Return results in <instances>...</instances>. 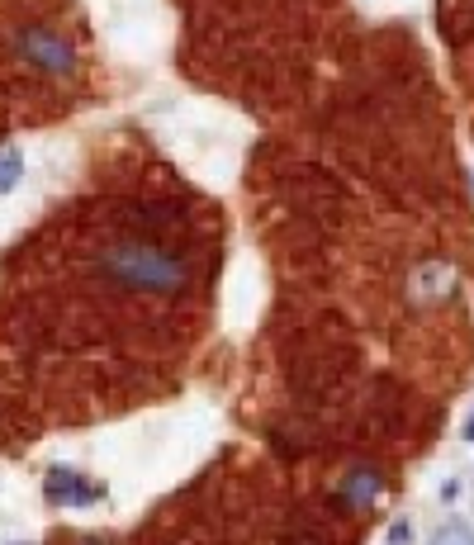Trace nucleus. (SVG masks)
I'll list each match as a JSON object with an SVG mask.
<instances>
[{"mask_svg": "<svg viewBox=\"0 0 474 545\" xmlns=\"http://www.w3.org/2000/svg\"><path fill=\"white\" fill-rule=\"evenodd\" d=\"M100 271L133 294H181L185 275H190L181 256H171L166 247H152V242H114V247H105Z\"/></svg>", "mask_w": 474, "mask_h": 545, "instance_id": "1", "label": "nucleus"}, {"mask_svg": "<svg viewBox=\"0 0 474 545\" xmlns=\"http://www.w3.org/2000/svg\"><path fill=\"white\" fill-rule=\"evenodd\" d=\"M43 493H48V503H53V508H91V503L105 498L100 484H91L81 470H67V465H53V470H48Z\"/></svg>", "mask_w": 474, "mask_h": 545, "instance_id": "2", "label": "nucleus"}, {"mask_svg": "<svg viewBox=\"0 0 474 545\" xmlns=\"http://www.w3.org/2000/svg\"><path fill=\"white\" fill-rule=\"evenodd\" d=\"M19 53L53 76H67L76 67V53L57 34H48V29H24V34H19Z\"/></svg>", "mask_w": 474, "mask_h": 545, "instance_id": "3", "label": "nucleus"}, {"mask_svg": "<svg viewBox=\"0 0 474 545\" xmlns=\"http://www.w3.org/2000/svg\"><path fill=\"white\" fill-rule=\"evenodd\" d=\"M460 285L456 266H446V261H427L413 271V304H441V299H451Z\"/></svg>", "mask_w": 474, "mask_h": 545, "instance_id": "4", "label": "nucleus"}, {"mask_svg": "<svg viewBox=\"0 0 474 545\" xmlns=\"http://www.w3.org/2000/svg\"><path fill=\"white\" fill-rule=\"evenodd\" d=\"M24 181V152L19 147H0V200Z\"/></svg>", "mask_w": 474, "mask_h": 545, "instance_id": "5", "label": "nucleus"}, {"mask_svg": "<svg viewBox=\"0 0 474 545\" xmlns=\"http://www.w3.org/2000/svg\"><path fill=\"white\" fill-rule=\"evenodd\" d=\"M375 493H380V474L356 470L351 474V484H347V493H342V503H370Z\"/></svg>", "mask_w": 474, "mask_h": 545, "instance_id": "6", "label": "nucleus"}, {"mask_svg": "<svg viewBox=\"0 0 474 545\" xmlns=\"http://www.w3.org/2000/svg\"><path fill=\"white\" fill-rule=\"evenodd\" d=\"M427 545H474V531L465 527V522H446Z\"/></svg>", "mask_w": 474, "mask_h": 545, "instance_id": "7", "label": "nucleus"}, {"mask_svg": "<svg viewBox=\"0 0 474 545\" xmlns=\"http://www.w3.org/2000/svg\"><path fill=\"white\" fill-rule=\"evenodd\" d=\"M408 536H413V527H408V522H394V527H389V536H384V545H408Z\"/></svg>", "mask_w": 474, "mask_h": 545, "instance_id": "8", "label": "nucleus"}, {"mask_svg": "<svg viewBox=\"0 0 474 545\" xmlns=\"http://www.w3.org/2000/svg\"><path fill=\"white\" fill-rule=\"evenodd\" d=\"M465 441H474V413H470V422H465Z\"/></svg>", "mask_w": 474, "mask_h": 545, "instance_id": "9", "label": "nucleus"}]
</instances>
